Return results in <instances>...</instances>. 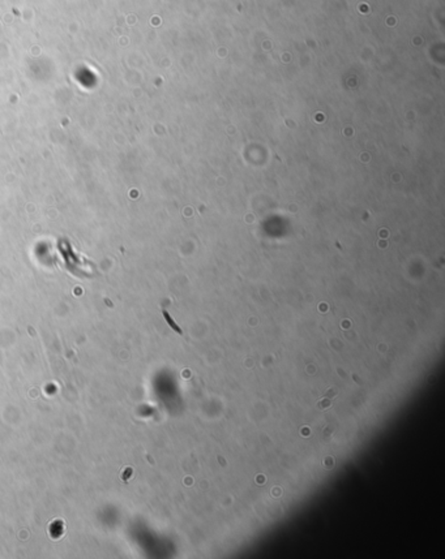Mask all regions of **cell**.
I'll list each match as a JSON object with an SVG mask.
<instances>
[{
    "label": "cell",
    "instance_id": "obj_2",
    "mask_svg": "<svg viewBox=\"0 0 445 559\" xmlns=\"http://www.w3.org/2000/svg\"><path fill=\"white\" fill-rule=\"evenodd\" d=\"M163 316H165V317H166V320H167V322H169L170 326H171V327L174 328V330H175L176 332H179V334H182V330H180V328L178 327V326H176V324H175V322H174V321L171 320V317H170L169 314H167V312H163Z\"/></svg>",
    "mask_w": 445,
    "mask_h": 559
},
{
    "label": "cell",
    "instance_id": "obj_1",
    "mask_svg": "<svg viewBox=\"0 0 445 559\" xmlns=\"http://www.w3.org/2000/svg\"><path fill=\"white\" fill-rule=\"evenodd\" d=\"M336 392H337L336 390H332V391L329 390V391H328L327 394L323 396V399L317 403V408H319L320 411H324V410H327V408H329L330 404H332V402H333Z\"/></svg>",
    "mask_w": 445,
    "mask_h": 559
}]
</instances>
